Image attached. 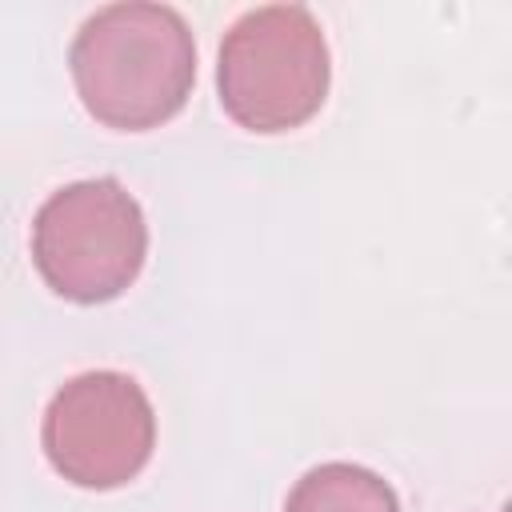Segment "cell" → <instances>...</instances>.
<instances>
[{
	"instance_id": "cell-2",
	"label": "cell",
	"mask_w": 512,
	"mask_h": 512,
	"mask_svg": "<svg viewBox=\"0 0 512 512\" xmlns=\"http://www.w3.org/2000/svg\"><path fill=\"white\" fill-rule=\"evenodd\" d=\"M220 104L248 132H288L328 96V44L304 4L244 12L220 44Z\"/></svg>"
},
{
	"instance_id": "cell-4",
	"label": "cell",
	"mask_w": 512,
	"mask_h": 512,
	"mask_svg": "<svg viewBox=\"0 0 512 512\" xmlns=\"http://www.w3.org/2000/svg\"><path fill=\"white\" fill-rule=\"evenodd\" d=\"M48 464L76 488H120L152 456L156 416L144 388L124 372H84L68 380L40 428Z\"/></svg>"
},
{
	"instance_id": "cell-3",
	"label": "cell",
	"mask_w": 512,
	"mask_h": 512,
	"mask_svg": "<svg viewBox=\"0 0 512 512\" xmlns=\"http://www.w3.org/2000/svg\"><path fill=\"white\" fill-rule=\"evenodd\" d=\"M148 224L120 180H80L52 192L32 220V264L76 304L120 296L144 268Z\"/></svg>"
},
{
	"instance_id": "cell-1",
	"label": "cell",
	"mask_w": 512,
	"mask_h": 512,
	"mask_svg": "<svg viewBox=\"0 0 512 512\" xmlns=\"http://www.w3.org/2000/svg\"><path fill=\"white\" fill-rule=\"evenodd\" d=\"M84 108L120 132L176 116L196 80V44L168 4H108L88 16L68 52Z\"/></svg>"
},
{
	"instance_id": "cell-5",
	"label": "cell",
	"mask_w": 512,
	"mask_h": 512,
	"mask_svg": "<svg viewBox=\"0 0 512 512\" xmlns=\"http://www.w3.org/2000/svg\"><path fill=\"white\" fill-rule=\"evenodd\" d=\"M284 512H400V504L376 472L336 460L296 480Z\"/></svg>"
}]
</instances>
